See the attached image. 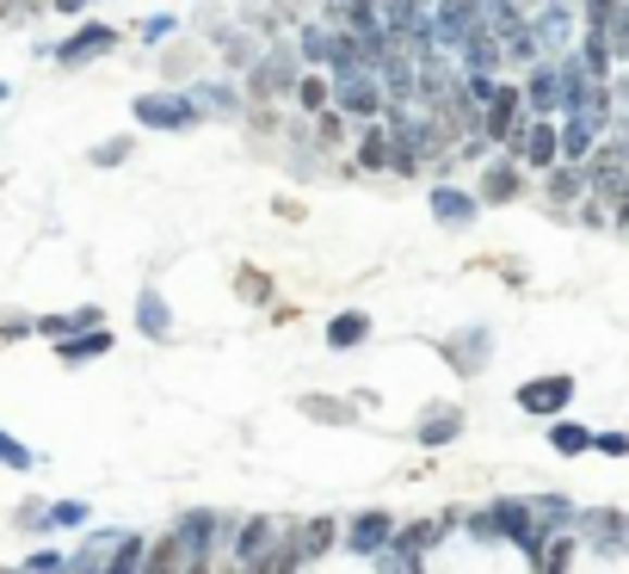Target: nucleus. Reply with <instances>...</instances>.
Returning a JSON list of instances; mask_svg holds the SVG:
<instances>
[{"label": "nucleus", "instance_id": "nucleus-50", "mask_svg": "<svg viewBox=\"0 0 629 574\" xmlns=\"http://www.w3.org/2000/svg\"><path fill=\"white\" fill-rule=\"evenodd\" d=\"M68 334H75V309H68V315H38V340H68Z\"/></svg>", "mask_w": 629, "mask_h": 574}, {"label": "nucleus", "instance_id": "nucleus-34", "mask_svg": "<svg viewBox=\"0 0 629 574\" xmlns=\"http://www.w3.org/2000/svg\"><path fill=\"white\" fill-rule=\"evenodd\" d=\"M574 562H580V532H555L550 544H543L537 574H574Z\"/></svg>", "mask_w": 629, "mask_h": 574}, {"label": "nucleus", "instance_id": "nucleus-25", "mask_svg": "<svg viewBox=\"0 0 629 574\" xmlns=\"http://www.w3.org/2000/svg\"><path fill=\"white\" fill-rule=\"evenodd\" d=\"M112 346H117V334H112V327H93V334H68V340H56V364H68V371H80V364L105 359Z\"/></svg>", "mask_w": 629, "mask_h": 574}, {"label": "nucleus", "instance_id": "nucleus-9", "mask_svg": "<svg viewBox=\"0 0 629 574\" xmlns=\"http://www.w3.org/2000/svg\"><path fill=\"white\" fill-rule=\"evenodd\" d=\"M525 117H531L525 112V87H518V80H500V93L481 105V136H488L494 149H506V142L525 130Z\"/></svg>", "mask_w": 629, "mask_h": 574}, {"label": "nucleus", "instance_id": "nucleus-12", "mask_svg": "<svg viewBox=\"0 0 629 574\" xmlns=\"http://www.w3.org/2000/svg\"><path fill=\"white\" fill-rule=\"evenodd\" d=\"M117 50V25H105V20H87L80 32H68V38L50 50V57L62 62V68H87V62H99V57H112Z\"/></svg>", "mask_w": 629, "mask_h": 574}, {"label": "nucleus", "instance_id": "nucleus-6", "mask_svg": "<svg viewBox=\"0 0 629 574\" xmlns=\"http://www.w3.org/2000/svg\"><path fill=\"white\" fill-rule=\"evenodd\" d=\"M506 154H513L518 167L550 173L555 161H562V124H555V117H525V130L506 142Z\"/></svg>", "mask_w": 629, "mask_h": 574}, {"label": "nucleus", "instance_id": "nucleus-56", "mask_svg": "<svg viewBox=\"0 0 629 574\" xmlns=\"http://www.w3.org/2000/svg\"><path fill=\"white\" fill-rule=\"evenodd\" d=\"M56 13H87V0H50Z\"/></svg>", "mask_w": 629, "mask_h": 574}, {"label": "nucleus", "instance_id": "nucleus-13", "mask_svg": "<svg viewBox=\"0 0 629 574\" xmlns=\"http://www.w3.org/2000/svg\"><path fill=\"white\" fill-rule=\"evenodd\" d=\"M235 519L229 513H216V507H186V513L173 519V532L186 537V550L191 556H204V550H223V537H229Z\"/></svg>", "mask_w": 629, "mask_h": 574}, {"label": "nucleus", "instance_id": "nucleus-36", "mask_svg": "<svg viewBox=\"0 0 629 574\" xmlns=\"http://www.w3.org/2000/svg\"><path fill=\"white\" fill-rule=\"evenodd\" d=\"M80 525H93V507H87V500H50V507H43V532H80Z\"/></svg>", "mask_w": 629, "mask_h": 574}, {"label": "nucleus", "instance_id": "nucleus-58", "mask_svg": "<svg viewBox=\"0 0 629 574\" xmlns=\"http://www.w3.org/2000/svg\"><path fill=\"white\" fill-rule=\"evenodd\" d=\"M7 13H13V0H0V20H7Z\"/></svg>", "mask_w": 629, "mask_h": 574}, {"label": "nucleus", "instance_id": "nucleus-45", "mask_svg": "<svg viewBox=\"0 0 629 574\" xmlns=\"http://www.w3.org/2000/svg\"><path fill=\"white\" fill-rule=\"evenodd\" d=\"M506 62H513V68H537V62H543V43H537V32H525V38L506 43Z\"/></svg>", "mask_w": 629, "mask_h": 574}, {"label": "nucleus", "instance_id": "nucleus-59", "mask_svg": "<svg viewBox=\"0 0 629 574\" xmlns=\"http://www.w3.org/2000/svg\"><path fill=\"white\" fill-rule=\"evenodd\" d=\"M518 7H525V13H531V7H543V0H518Z\"/></svg>", "mask_w": 629, "mask_h": 574}, {"label": "nucleus", "instance_id": "nucleus-21", "mask_svg": "<svg viewBox=\"0 0 629 574\" xmlns=\"http://www.w3.org/2000/svg\"><path fill=\"white\" fill-rule=\"evenodd\" d=\"M481 204H513V198H525V167H518L513 154H500L494 167H481Z\"/></svg>", "mask_w": 629, "mask_h": 574}, {"label": "nucleus", "instance_id": "nucleus-11", "mask_svg": "<svg viewBox=\"0 0 629 574\" xmlns=\"http://www.w3.org/2000/svg\"><path fill=\"white\" fill-rule=\"evenodd\" d=\"M574 532H580V544L599 550V556H624L629 550V513H617V507H580Z\"/></svg>", "mask_w": 629, "mask_h": 574}, {"label": "nucleus", "instance_id": "nucleus-14", "mask_svg": "<svg viewBox=\"0 0 629 574\" xmlns=\"http://www.w3.org/2000/svg\"><path fill=\"white\" fill-rule=\"evenodd\" d=\"M463 439V408L457 402H426L414 421V445L419 451H444V445Z\"/></svg>", "mask_w": 629, "mask_h": 574}, {"label": "nucleus", "instance_id": "nucleus-3", "mask_svg": "<svg viewBox=\"0 0 629 574\" xmlns=\"http://www.w3.org/2000/svg\"><path fill=\"white\" fill-rule=\"evenodd\" d=\"M574 396H580V377L574 371H543V377H525L513 389V402L531 414V421H562L574 408Z\"/></svg>", "mask_w": 629, "mask_h": 574}, {"label": "nucleus", "instance_id": "nucleus-48", "mask_svg": "<svg viewBox=\"0 0 629 574\" xmlns=\"http://www.w3.org/2000/svg\"><path fill=\"white\" fill-rule=\"evenodd\" d=\"M592 451L599 458H629V433L624 426H605V433H592Z\"/></svg>", "mask_w": 629, "mask_h": 574}, {"label": "nucleus", "instance_id": "nucleus-52", "mask_svg": "<svg viewBox=\"0 0 629 574\" xmlns=\"http://www.w3.org/2000/svg\"><path fill=\"white\" fill-rule=\"evenodd\" d=\"M611 13H617V0H580V25H587V32H605Z\"/></svg>", "mask_w": 629, "mask_h": 574}, {"label": "nucleus", "instance_id": "nucleus-46", "mask_svg": "<svg viewBox=\"0 0 629 574\" xmlns=\"http://www.w3.org/2000/svg\"><path fill=\"white\" fill-rule=\"evenodd\" d=\"M377 574H426V556H407V550H382V556H377Z\"/></svg>", "mask_w": 629, "mask_h": 574}, {"label": "nucleus", "instance_id": "nucleus-17", "mask_svg": "<svg viewBox=\"0 0 629 574\" xmlns=\"http://www.w3.org/2000/svg\"><path fill=\"white\" fill-rule=\"evenodd\" d=\"M518 87H525V112L531 117H562V68L555 62H537Z\"/></svg>", "mask_w": 629, "mask_h": 574}, {"label": "nucleus", "instance_id": "nucleus-1", "mask_svg": "<svg viewBox=\"0 0 629 574\" xmlns=\"http://www.w3.org/2000/svg\"><path fill=\"white\" fill-rule=\"evenodd\" d=\"M297 80H303V57H297V43H272V50H260V62L248 68L241 93H248V105H278V99L297 93Z\"/></svg>", "mask_w": 629, "mask_h": 574}, {"label": "nucleus", "instance_id": "nucleus-24", "mask_svg": "<svg viewBox=\"0 0 629 574\" xmlns=\"http://www.w3.org/2000/svg\"><path fill=\"white\" fill-rule=\"evenodd\" d=\"M297 414H309V421H322V426H358L364 408L352 402V396H322V389H309V396H297Z\"/></svg>", "mask_w": 629, "mask_h": 574}, {"label": "nucleus", "instance_id": "nucleus-20", "mask_svg": "<svg viewBox=\"0 0 629 574\" xmlns=\"http://www.w3.org/2000/svg\"><path fill=\"white\" fill-rule=\"evenodd\" d=\"M432 216H439L444 229H469L481 216V198L476 191H463V186H451V179H439L432 186Z\"/></svg>", "mask_w": 629, "mask_h": 574}, {"label": "nucleus", "instance_id": "nucleus-37", "mask_svg": "<svg viewBox=\"0 0 629 574\" xmlns=\"http://www.w3.org/2000/svg\"><path fill=\"white\" fill-rule=\"evenodd\" d=\"M210 43H216V50H223V62H229V68H241V75L260 62V50H253L248 32H210Z\"/></svg>", "mask_w": 629, "mask_h": 574}, {"label": "nucleus", "instance_id": "nucleus-61", "mask_svg": "<svg viewBox=\"0 0 629 574\" xmlns=\"http://www.w3.org/2000/svg\"><path fill=\"white\" fill-rule=\"evenodd\" d=\"M419 7H439V0H419Z\"/></svg>", "mask_w": 629, "mask_h": 574}, {"label": "nucleus", "instance_id": "nucleus-51", "mask_svg": "<svg viewBox=\"0 0 629 574\" xmlns=\"http://www.w3.org/2000/svg\"><path fill=\"white\" fill-rule=\"evenodd\" d=\"M20 569H25V574H56V569H68V556H62V550H32Z\"/></svg>", "mask_w": 629, "mask_h": 574}, {"label": "nucleus", "instance_id": "nucleus-16", "mask_svg": "<svg viewBox=\"0 0 629 574\" xmlns=\"http://www.w3.org/2000/svg\"><path fill=\"white\" fill-rule=\"evenodd\" d=\"M605 124H611V117H599V112H562V161L587 167L592 149L605 142Z\"/></svg>", "mask_w": 629, "mask_h": 574}, {"label": "nucleus", "instance_id": "nucleus-54", "mask_svg": "<svg viewBox=\"0 0 629 574\" xmlns=\"http://www.w3.org/2000/svg\"><path fill=\"white\" fill-rule=\"evenodd\" d=\"M216 562H223V556L204 550V556H191V562H186V574H216Z\"/></svg>", "mask_w": 629, "mask_h": 574}, {"label": "nucleus", "instance_id": "nucleus-28", "mask_svg": "<svg viewBox=\"0 0 629 574\" xmlns=\"http://www.w3.org/2000/svg\"><path fill=\"white\" fill-rule=\"evenodd\" d=\"M531 32H537L543 50H562V43L574 38V7H568V0H543V7H537V20H531Z\"/></svg>", "mask_w": 629, "mask_h": 574}, {"label": "nucleus", "instance_id": "nucleus-40", "mask_svg": "<svg viewBox=\"0 0 629 574\" xmlns=\"http://www.w3.org/2000/svg\"><path fill=\"white\" fill-rule=\"evenodd\" d=\"M0 470H38V451H32V445L25 439H13V433H7V426H0Z\"/></svg>", "mask_w": 629, "mask_h": 574}, {"label": "nucleus", "instance_id": "nucleus-26", "mask_svg": "<svg viewBox=\"0 0 629 574\" xmlns=\"http://www.w3.org/2000/svg\"><path fill=\"white\" fill-rule=\"evenodd\" d=\"M543 198H550L555 211L580 204V198H587V167H574V161H555V167L543 173Z\"/></svg>", "mask_w": 629, "mask_h": 574}, {"label": "nucleus", "instance_id": "nucleus-60", "mask_svg": "<svg viewBox=\"0 0 629 574\" xmlns=\"http://www.w3.org/2000/svg\"><path fill=\"white\" fill-rule=\"evenodd\" d=\"M7 93H13V87H7V80H0V99H7Z\"/></svg>", "mask_w": 629, "mask_h": 574}, {"label": "nucleus", "instance_id": "nucleus-55", "mask_svg": "<svg viewBox=\"0 0 629 574\" xmlns=\"http://www.w3.org/2000/svg\"><path fill=\"white\" fill-rule=\"evenodd\" d=\"M68 574H105V569H99L93 556H68Z\"/></svg>", "mask_w": 629, "mask_h": 574}, {"label": "nucleus", "instance_id": "nucleus-30", "mask_svg": "<svg viewBox=\"0 0 629 574\" xmlns=\"http://www.w3.org/2000/svg\"><path fill=\"white\" fill-rule=\"evenodd\" d=\"M358 167H364V173H389V167H395V142H389V130H382V124H364V136H358Z\"/></svg>", "mask_w": 629, "mask_h": 574}, {"label": "nucleus", "instance_id": "nucleus-4", "mask_svg": "<svg viewBox=\"0 0 629 574\" xmlns=\"http://www.w3.org/2000/svg\"><path fill=\"white\" fill-rule=\"evenodd\" d=\"M130 117L142 124V130H167V136L198 130V124H204V112H198V99H191V93H136Z\"/></svg>", "mask_w": 629, "mask_h": 574}, {"label": "nucleus", "instance_id": "nucleus-7", "mask_svg": "<svg viewBox=\"0 0 629 574\" xmlns=\"http://www.w3.org/2000/svg\"><path fill=\"white\" fill-rule=\"evenodd\" d=\"M334 112H345L352 124H382L389 112V93H382V80L364 68V75H340L334 80Z\"/></svg>", "mask_w": 629, "mask_h": 574}, {"label": "nucleus", "instance_id": "nucleus-5", "mask_svg": "<svg viewBox=\"0 0 629 574\" xmlns=\"http://www.w3.org/2000/svg\"><path fill=\"white\" fill-rule=\"evenodd\" d=\"M285 525H290V519H278V513H248V519H235L229 537H223V556L248 569V562H260V556H266L278 537H285Z\"/></svg>", "mask_w": 629, "mask_h": 574}, {"label": "nucleus", "instance_id": "nucleus-43", "mask_svg": "<svg viewBox=\"0 0 629 574\" xmlns=\"http://www.w3.org/2000/svg\"><path fill=\"white\" fill-rule=\"evenodd\" d=\"M13 340H38V315H20V309H0V346Z\"/></svg>", "mask_w": 629, "mask_h": 574}, {"label": "nucleus", "instance_id": "nucleus-15", "mask_svg": "<svg viewBox=\"0 0 629 574\" xmlns=\"http://www.w3.org/2000/svg\"><path fill=\"white\" fill-rule=\"evenodd\" d=\"M439 352L451 359V371H457V377H481V371H488V359H494V334H488V327H463V334L439 340Z\"/></svg>", "mask_w": 629, "mask_h": 574}, {"label": "nucleus", "instance_id": "nucleus-23", "mask_svg": "<svg viewBox=\"0 0 629 574\" xmlns=\"http://www.w3.org/2000/svg\"><path fill=\"white\" fill-rule=\"evenodd\" d=\"M500 62H506V43H500L488 25H481V32H469V38L457 43V68H463V75H494Z\"/></svg>", "mask_w": 629, "mask_h": 574}, {"label": "nucleus", "instance_id": "nucleus-41", "mask_svg": "<svg viewBox=\"0 0 629 574\" xmlns=\"http://www.w3.org/2000/svg\"><path fill=\"white\" fill-rule=\"evenodd\" d=\"M463 537H469V544H500L494 513H488V507H463Z\"/></svg>", "mask_w": 629, "mask_h": 574}, {"label": "nucleus", "instance_id": "nucleus-53", "mask_svg": "<svg viewBox=\"0 0 629 574\" xmlns=\"http://www.w3.org/2000/svg\"><path fill=\"white\" fill-rule=\"evenodd\" d=\"M43 507H50V500H20V507H13V525H20V532H43Z\"/></svg>", "mask_w": 629, "mask_h": 574}, {"label": "nucleus", "instance_id": "nucleus-31", "mask_svg": "<svg viewBox=\"0 0 629 574\" xmlns=\"http://www.w3.org/2000/svg\"><path fill=\"white\" fill-rule=\"evenodd\" d=\"M550 451H555V458H587V451H592V426H580L574 414L550 421Z\"/></svg>", "mask_w": 629, "mask_h": 574}, {"label": "nucleus", "instance_id": "nucleus-62", "mask_svg": "<svg viewBox=\"0 0 629 574\" xmlns=\"http://www.w3.org/2000/svg\"><path fill=\"white\" fill-rule=\"evenodd\" d=\"M56 574H68V569H56Z\"/></svg>", "mask_w": 629, "mask_h": 574}, {"label": "nucleus", "instance_id": "nucleus-47", "mask_svg": "<svg viewBox=\"0 0 629 574\" xmlns=\"http://www.w3.org/2000/svg\"><path fill=\"white\" fill-rule=\"evenodd\" d=\"M130 149H136V136H112V142H99L87 161H93V167H117V161H130Z\"/></svg>", "mask_w": 629, "mask_h": 574}, {"label": "nucleus", "instance_id": "nucleus-27", "mask_svg": "<svg viewBox=\"0 0 629 574\" xmlns=\"http://www.w3.org/2000/svg\"><path fill=\"white\" fill-rule=\"evenodd\" d=\"M186 562H191V550H186V537L173 532H161V537H149V556H142V574H186Z\"/></svg>", "mask_w": 629, "mask_h": 574}, {"label": "nucleus", "instance_id": "nucleus-57", "mask_svg": "<svg viewBox=\"0 0 629 574\" xmlns=\"http://www.w3.org/2000/svg\"><path fill=\"white\" fill-rule=\"evenodd\" d=\"M216 574H241V562H229V556H223V562H216Z\"/></svg>", "mask_w": 629, "mask_h": 574}, {"label": "nucleus", "instance_id": "nucleus-35", "mask_svg": "<svg viewBox=\"0 0 629 574\" xmlns=\"http://www.w3.org/2000/svg\"><path fill=\"white\" fill-rule=\"evenodd\" d=\"M235 297H241V303H272L278 285H272L266 266H248V260H241V266H235Z\"/></svg>", "mask_w": 629, "mask_h": 574}, {"label": "nucleus", "instance_id": "nucleus-2", "mask_svg": "<svg viewBox=\"0 0 629 574\" xmlns=\"http://www.w3.org/2000/svg\"><path fill=\"white\" fill-rule=\"evenodd\" d=\"M488 513H494V525H500V544H513V550L525 556V569L537 574L550 532H543V519H537L531 495H500V500H488Z\"/></svg>", "mask_w": 629, "mask_h": 574}, {"label": "nucleus", "instance_id": "nucleus-39", "mask_svg": "<svg viewBox=\"0 0 629 574\" xmlns=\"http://www.w3.org/2000/svg\"><path fill=\"white\" fill-rule=\"evenodd\" d=\"M605 43H611V62L629 68V0H617V13L605 20Z\"/></svg>", "mask_w": 629, "mask_h": 574}, {"label": "nucleus", "instance_id": "nucleus-49", "mask_svg": "<svg viewBox=\"0 0 629 574\" xmlns=\"http://www.w3.org/2000/svg\"><path fill=\"white\" fill-rule=\"evenodd\" d=\"M173 32H179V20H173V13H154V20L136 25V38H142V43H167Z\"/></svg>", "mask_w": 629, "mask_h": 574}, {"label": "nucleus", "instance_id": "nucleus-44", "mask_svg": "<svg viewBox=\"0 0 629 574\" xmlns=\"http://www.w3.org/2000/svg\"><path fill=\"white\" fill-rule=\"evenodd\" d=\"M345 130H352V117H345V112H334V105H327V112L315 117V142H322V149H340V142H345Z\"/></svg>", "mask_w": 629, "mask_h": 574}, {"label": "nucleus", "instance_id": "nucleus-18", "mask_svg": "<svg viewBox=\"0 0 629 574\" xmlns=\"http://www.w3.org/2000/svg\"><path fill=\"white\" fill-rule=\"evenodd\" d=\"M340 537H345V519H334V513L297 519V550H303V569H309V562H322V556H334Z\"/></svg>", "mask_w": 629, "mask_h": 574}, {"label": "nucleus", "instance_id": "nucleus-8", "mask_svg": "<svg viewBox=\"0 0 629 574\" xmlns=\"http://www.w3.org/2000/svg\"><path fill=\"white\" fill-rule=\"evenodd\" d=\"M395 532H401V519L389 513V507H364V513H352L345 519V550L352 556H370V562H377L382 550H395Z\"/></svg>", "mask_w": 629, "mask_h": 574}, {"label": "nucleus", "instance_id": "nucleus-22", "mask_svg": "<svg viewBox=\"0 0 629 574\" xmlns=\"http://www.w3.org/2000/svg\"><path fill=\"white\" fill-rule=\"evenodd\" d=\"M136 334H142V340H154V346L173 340V309H167V297H161L154 285L136 290Z\"/></svg>", "mask_w": 629, "mask_h": 574}, {"label": "nucleus", "instance_id": "nucleus-29", "mask_svg": "<svg viewBox=\"0 0 629 574\" xmlns=\"http://www.w3.org/2000/svg\"><path fill=\"white\" fill-rule=\"evenodd\" d=\"M370 340V315L364 309H340L334 322H327V352H352V346Z\"/></svg>", "mask_w": 629, "mask_h": 574}, {"label": "nucleus", "instance_id": "nucleus-42", "mask_svg": "<svg viewBox=\"0 0 629 574\" xmlns=\"http://www.w3.org/2000/svg\"><path fill=\"white\" fill-rule=\"evenodd\" d=\"M580 62H587L599 80L611 75V43H605V32H580Z\"/></svg>", "mask_w": 629, "mask_h": 574}, {"label": "nucleus", "instance_id": "nucleus-38", "mask_svg": "<svg viewBox=\"0 0 629 574\" xmlns=\"http://www.w3.org/2000/svg\"><path fill=\"white\" fill-rule=\"evenodd\" d=\"M327 43H334V32H327V25H297V57L309 62V68H327Z\"/></svg>", "mask_w": 629, "mask_h": 574}, {"label": "nucleus", "instance_id": "nucleus-32", "mask_svg": "<svg viewBox=\"0 0 629 574\" xmlns=\"http://www.w3.org/2000/svg\"><path fill=\"white\" fill-rule=\"evenodd\" d=\"M297 105H303L309 117H322L327 105H334V75H327V68H303V80H297Z\"/></svg>", "mask_w": 629, "mask_h": 574}, {"label": "nucleus", "instance_id": "nucleus-33", "mask_svg": "<svg viewBox=\"0 0 629 574\" xmlns=\"http://www.w3.org/2000/svg\"><path fill=\"white\" fill-rule=\"evenodd\" d=\"M142 556H149V537H142V532H117L112 556H105V574H142Z\"/></svg>", "mask_w": 629, "mask_h": 574}, {"label": "nucleus", "instance_id": "nucleus-19", "mask_svg": "<svg viewBox=\"0 0 629 574\" xmlns=\"http://www.w3.org/2000/svg\"><path fill=\"white\" fill-rule=\"evenodd\" d=\"M186 93L198 99V112H204V117H229V124H235V117L248 112V93H241L235 80H191Z\"/></svg>", "mask_w": 629, "mask_h": 574}, {"label": "nucleus", "instance_id": "nucleus-10", "mask_svg": "<svg viewBox=\"0 0 629 574\" xmlns=\"http://www.w3.org/2000/svg\"><path fill=\"white\" fill-rule=\"evenodd\" d=\"M481 25H488V0H439L432 7V50H457Z\"/></svg>", "mask_w": 629, "mask_h": 574}]
</instances>
